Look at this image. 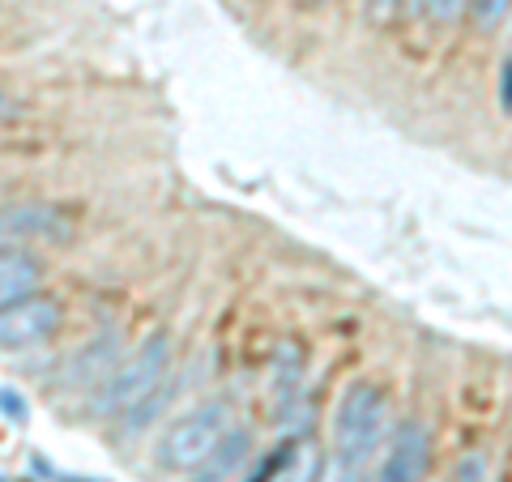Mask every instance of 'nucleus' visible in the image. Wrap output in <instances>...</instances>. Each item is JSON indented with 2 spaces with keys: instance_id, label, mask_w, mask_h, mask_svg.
<instances>
[{
  "instance_id": "1a4fd4ad",
  "label": "nucleus",
  "mask_w": 512,
  "mask_h": 482,
  "mask_svg": "<svg viewBox=\"0 0 512 482\" xmlns=\"http://www.w3.org/2000/svg\"><path fill=\"white\" fill-rule=\"evenodd\" d=\"M18 231V239L26 235H52L56 231V214L52 210H43V205H13V210L5 214V235Z\"/></svg>"
},
{
  "instance_id": "9b49d317",
  "label": "nucleus",
  "mask_w": 512,
  "mask_h": 482,
  "mask_svg": "<svg viewBox=\"0 0 512 482\" xmlns=\"http://www.w3.org/2000/svg\"><path fill=\"white\" fill-rule=\"evenodd\" d=\"M419 5H423V13H427L431 22H440V26H453V22L461 18V13L470 9V0H419Z\"/></svg>"
},
{
  "instance_id": "20e7f679",
  "label": "nucleus",
  "mask_w": 512,
  "mask_h": 482,
  "mask_svg": "<svg viewBox=\"0 0 512 482\" xmlns=\"http://www.w3.org/2000/svg\"><path fill=\"white\" fill-rule=\"evenodd\" d=\"M431 465V436L423 423H402L389 440V453H384L380 470L367 482H423Z\"/></svg>"
},
{
  "instance_id": "4468645a",
  "label": "nucleus",
  "mask_w": 512,
  "mask_h": 482,
  "mask_svg": "<svg viewBox=\"0 0 512 482\" xmlns=\"http://www.w3.org/2000/svg\"><path fill=\"white\" fill-rule=\"evenodd\" d=\"M0 401H5V419H13V423H22V419H26V401L13 393L9 384H5V393H0Z\"/></svg>"
},
{
  "instance_id": "f257e3e1",
  "label": "nucleus",
  "mask_w": 512,
  "mask_h": 482,
  "mask_svg": "<svg viewBox=\"0 0 512 482\" xmlns=\"http://www.w3.org/2000/svg\"><path fill=\"white\" fill-rule=\"evenodd\" d=\"M389 431V397L376 384H350L338 401V419H333V465L329 482H359L367 461Z\"/></svg>"
},
{
  "instance_id": "2eb2a0df",
  "label": "nucleus",
  "mask_w": 512,
  "mask_h": 482,
  "mask_svg": "<svg viewBox=\"0 0 512 482\" xmlns=\"http://www.w3.org/2000/svg\"><path fill=\"white\" fill-rule=\"evenodd\" d=\"M500 99H504V111H512V60L504 64V94Z\"/></svg>"
},
{
  "instance_id": "ddd939ff",
  "label": "nucleus",
  "mask_w": 512,
  "mask_h": 482,
  "mask_svg": "<svg viewBox=\"0 0 512 482\" xmlns=\"http://www.w3.org/2000/svg\"><path fill=\"white\" fill-rule=\"evenodd\" d=\"M402 5L406 0H367V18H372L376 26H389L402 18Z\"/></svg>"
},
{
  "instance_id": "39448f33",
  "label": "nucleus",
  "mask_w": 512,
  "mask_h": 482,
  "mask_svg": "<svg viewBox=\"0 0 512 482\" xmlns=\"http://www.w3.org/2000/svg\"><path fill=\"white\" fill-rule=\"evenodd\" d=\"M56 325H60V303L47 295H35L0 312V342H5V350H26L43 342Z\"/></svg>"
},
{
  "instance_id": "dca6fc26",
  "label": "nucleus",
  "mask_w": 512,
  "mask_h": 482,
  "mask_svg": "<svg viewBox=\"0 0 512 482\" xmlns=\"http://www.w3.org/2000/svg\"><path fill=\"white\" fill-rule=\"evenodd\" d=\"M303 5H320V0H303Z\"/></svg>"
},
{
  "instance_id": "f03ea898",
  "label": "nucleus",
  "mask_w": 512,
  "mask_h": 482,
  "mask_svg": "<svg viewBox=\"0 0 512 482\" xmlns=\"http://www.w3.org/2000/svg\"><path fill=\"white\" fill-rule=\"evenodd\" d=\"M171 376V342L163 333L146 337L133 355H128L116 372H107L99 393V414L107 419H124L128 427H141L150 419V406H158V389Z\"/></svg>"
},
{
  "instance_id": "f8f14e48",
  "label": "nucleus",
  "mask_w": 512,
  "mask_h": 482,
  "mask_svg": "<svg viewBox=\"0 0 512 482\" xmlns=\"http://www.w3.org/2000/svg\"><path fill=\"white\" fill-rule=\"evenodd\" d=\"M448 482H487V461L483 457H461L453 465V474H448Z\"/></svg>"
},
{
  "instance_id": "7ed1b4c3",
  "label": "nucleus",
  "mask_w": 512,
  "mask_h": 482,
  "mask_svg": "<svg viewBox=\"0 0 512 482\" xmlns=\"http://www.w3.org/2000/svg\"><path fill=\"white\" fill-rule=\"evenodd\" d=\"M231 431H235L231 406H222V401H201V406L180 414V419L158 436L154 461L171 474H197L201 465L222 448V440H227Z\"/></svg>"
},
{
  "instance_id": "423d86ee",
  "label": "nucleus",
  "mask_w": 512,
  "mask_h": 482,
  "mask_svg": "<svg viewBox=\"0 0 512 482\" xmlns=\"http://www.w3.org/2000/svg\"><path fill=\"white\" fill-rule=\"evenodd\" d=\"M39 261L30 252H22V248H5L0 252V303L5 308H13V303H22V299H35V291H39Z\"/></svg>"
},
{
  "instance_id": "6e6552de",
  "label": "nucleus",
  "mask_w": 512,
  "mask_h": 482,
  "mask_svg": "<svg viewBox=\"0 0 512 482\" xmlns=\"http://www.w3.org/2000/svg\"><path fill=\"white\" fill-rule=\"evenodd\" d=\"M325 478V457L312 440H295L282 457H274V470L265 482H320Z\"/></svg>"
},
{
  "instance_id": "9d476101",
  "label": "nucleus",
  "mask_w": 512,
  "mask_h": 482,
  "mask_svg": "<svg viewBox=\"0 0 512 482\" xmlns=\"http://www.w3.org/2000/svg\"><path fill=\"white\" fill-rule=\"evenodd\" d=\"M508 13H512V0H470V18H474L478 30L504 26Z\"/></svg>"
},
{
  "instance_id": "0eeeda50",
  "label": "nucleus",
  "mask_w": 512,
  "mask_h": 482,
  "mask_svg": "<svg viewBox=\"0 0 512 482\" xmlns=\"http://www.w3.org/2000/svg\"><path fill=\"white\" fill-rule=\"evenodd\" d=\"M248 457H252V436L244 427H235L227 440H222V448L201 465L197 474H192V482H235V474L248 465Z\"/></svg>"
}]
</instances>
